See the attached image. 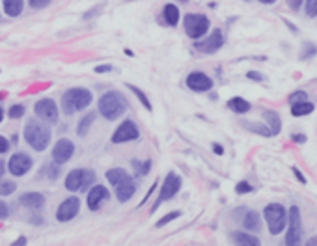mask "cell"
Masks as SVG:
<instances>
[{"label": "cell", "instance_id": "obj_1", "mask_svg": "<svg viewBox=\"0 0 317 246\" xmlns=\"http://www.w3.org/2000/svg\"><path fill=\"white\" fill-rule=\"evenodd\" d=\"M107 179H109V183L114 185L116 198L121 203L129 201L134 196V192H136V181L123 168H112V170H109L107 172Z\"/></svg>", "mask_w": 317, "mask_h": 246}, {"label": "cell", "instance_id": "obj_2", "mask_svg": "<svg viewBox=\"0 0 317 246\" xmlns=\"http://www.w3.org/2000/svg\"><path fill=\"white\" fill-rule=\"evenodd\" d=\"M90 103H92V92L86 88H71L62 95V110L67 116L88 109Z\"/></svg>", "mask_w": 317, "mask_h": 246}, {"label": "cell", "instance_id": "obj_3", "mask_svg": "<svg viewBox=\"0 0 317 246\" xmlns=\"http://www.w3.org/2000/svg\"><path fill=\"white\" fill-rule=\"evenodd\" d=\"M99 112L107 120H118L127 110V99L120 92H107L99 99Z\"/></svg>", "mask_w": 317, "mask_h": 246}, {"label": "cell", "instance_id": "obj_4", "mask_svg": "<svg viewBox=\"0 0 317 246\" xmlns=\"http://www.w3.org/2000/svg\"><path fill=\"white\" fill-rule=\"evenodd\" d=\"M24 140L36 151H43L51 142V131L38 120H30L24 127Z\"/></svg>", "mask_w": 317, "mask_h": 246}, {"label": "cell", "instance_id": "obj_5", "mask_svg": "<svg viewBox=\"0 0 317 246\" xmlns=\"http://www.w3.org/2000/svg\"><path fill=\"white\" fill-rule=\"evenodd\" d=\"M263 217H265V222L269 226L271 235L282 233L286 224H288V213H286L284 205H280V203H269L263 209Z\"/></svg>", "mask_w": 317, "mask_h": 246}, {"label": "cell", "instance_id": "obj_6", "mask_svg": "<svg viewBox=\"0 0 317 246\" xmlns=\"http://www.w3.org/2000/svg\"><path fill=\"white\" fill-rule=\"evenodd\" d=\"M95 181V173L93 170H86V168H77L71 170L65 178V189L71 192H81V190H88L90 185Z\"/></svg>", "mask_w": 317, "mask_h": 246}, {"label": "cell", "instance_id": "obj_7", "mask_svg": "<svg viewBox=\"0 0 317 246\" xmlns=\"http://www.w3.org/2000/svg\"><path fill=\"white\" fill-rule=\"evenodd\" d=\"M183 26H185V32H187V36H189L190 40H200L202 36L207 34L209 19L205 17V15L190 13V15H185Z\"/></svg>", "mask_w": 317, "mask_h": 246}, {"label": "cell", "instance_id": "obj_8", "mask_svg": "<svg viewBox=\"0 0 317 246\" xmlns=\"http://www.w3.org/2000/svg\"><path fill=\"white\" fill-rule=\"evenodd\" d=\"M288 237H286V244L293 246V244H299L300 242V237H302V220H300V211L299 207L293 205L289 209V215H288Z\"/></svg>", "mask_w": 317, "mask_h": 246}, {"label": "cell", "instance_id": "obj_9", "mask_svg": "<svg viewBox=\"0 0 317 246\" xmlns=\"http://www.w3.org/2000/svg\"><path fill=\"white\" fill-rule=\"evenodd\" d=\"M179 189H181V178H179L178 173L170 172L166 175V179H164V183H162L161 192H159V200L155 201V205L151 207V211H155V209L159 205H161L162 201L172 200L173 196H175L179 192Z\"/></svg>", "mask_w": 317, "mask_h": 246}, {"label": "cell", "instance_id": "obj_10", "mask_svg": "<svg viewBox=\"0 0 317 246\" xmlns=\"http://www.w3.org/2000/svg\"><path fill=\"white\" fill-rule=\"evenodd\" d=\"M73 153H75V144L67 140V138H60L54 144V148H52V160L56 162L58 166H62L73 157Z\"/></svg>", "mask_w": 317, "mask_h": 246}, {"label": "cell", "instance_id": "obj_11", "mask_svg": "<svg viewBox=\"0 0 317 246\" xmlns=\"http://www.w3.org/2000/svg\"><path fill=\"white\" fill-rule=\"evenodd\" d=\"M79 209H81V201L77 196H71L67 200H63L60 203V207L56 209V220L58 222H69L79 215Z\"/></svg>", "mask_w": 317, "mask_h": 246}, {"label": "cell", "instance_id": "obj_12", "mask_svg": "<svg viewBox=\"0 0 317 246\" xmlns=\"http://www.w3.org/2000/svg\"><path fill=\"white\" fill-rule=\"evenodd\" d=\"M138 136H140V131H138V127H136V123L131 120H125L114 131V134H112V142L114 144L131 142V140H136Z\"/></svg>", "mask_w": 317, "mask_h": 246}, {"label": "cell", "instance_id": "obj_13", "mask_svg": "<svg viewBox=\"0 0 317 246\" xmlns=\"http://www.w3.org/2000/svg\"><path fill=\"white\" fill-rule=\"evenodd\" d=\"M30 168H32V159H30L26 153H15V155H12V159L8 160V170H10V173L15 175V178L24 175Z\"/></svg>", "mask_w": 317, "mask_h": 246}, {"label": "cell", "instance_id": "obj_14", "mask_svg": "<svg viewBox=\"0 0 317 246\" xmlns=\"http://www.w3.org/2000/svg\"><path fill=\"white\" fill-rule=\"evenodd\" d=\"M34 110L36 116L41 118L43 121H49V123H56L58 121V107L52 99H41V101H38Z\"/></svg>", "mask_w": 317, "mask_h": 246}, {"label": "cell", "instance_id": "obj_15", "mask_svg": "<svg viewBox=\"0 0 317 246\" xmlns=\"http://www.w3.org/2000/svg\"><path fill=\"white\" fill-rule=\"evenodd\" d=\"M222 45H224V36H222L220 30H215L209 38H205V40L194 43V47H196L200 52H203V54H213V52L219 51Z\"/></svg>", "mask_w": 317, "mask_h": 246}, {"label": "cell", "instance_id": "obj_16", "mask_svg": "<svg viewBox=\"0 0 317 246\" xmlns=\"http://www.w3.org/2000/svg\"><path fill=\"white\" fill-rule=\"evenodd\" d=\"M187 86L192 92H209L213 88V80L209 79L205 73H202V71H192L187 77Z\"/></svg>", "mask_w": 317, "mask_h": 246}, {"label": "cell", "instance_id": "obj_17", "mask_svg": "<svg viewBox=\"0 0 317 246\" xmlns=\"http://www.w3.org/2000/svg\"><path fill=\"white\" fill-rule=\"evenodd\" d=\"M104 200H109V190H107V187L95 185V187L90 189V192H88V207H90V211H97Z\"/></svg>", "mask_w": 317, "mask_h": 246}, {"label": "cell", "instance_id": "obj_18", "mask_svg": "<svg viewBox=\"0 0 317 246\" xmlns=\"http://www.w3.org/2000/svg\"><path fill=\"white\" fill-rule=\"evenodd\" d=\"M21 205L26 207V209H41V207L45 205V196L41 194V192H26V194L21 196Z\"/></svg>", "mask_w": 317, "mask_h": 246}, {"label": "cell", "instance_id": "obj_19", "mask_svg": "<svg viewBox=\"0 0 317 246\" xmlns=\"http://www.w3.org/2000/svg\"><path fill=\"white\" fill-rule=\"evenodd\" d=\"M263 118L269 123V131H271V136H276L280 129H282V121H280V116L274 110H263Z\"/></svg>", "mask_w": 317, "mask_h": 246}, {"label": "cell", "instance_id": "obj_20", "mask_svg": "<svg viewBox=\"0 0 317 246\" xmlns=\"http://www.w3.org/2000/svg\"><path fill=\"white\" fill-rule=\"evenodd\" d=\"M162 17H164V21H166L168 26H178V23H179L178 6H173V4H166V6L162 8Z\"/></svg>", "mask_w": 317, "mask_h": 246}, {"label": "cell", "instance_id": "obj_21", "mask_svg": "<svg viewBox=\"0 0 317 246\" xmlns=\"http://www.w3.org/2000/svg\"><path fill=\"white\" fill-rule=\"evenodd\" d=\"M228 109L233 110L235 114H246L248 110L252 109V104L248 103L246 99H242V97H233L228 101Z\"/></svg>", "mask_w": 317, "mask_h": 246}, {"label": "cell", "instance_id": "obj_22", "mask_svg": "<svg viewBox=\"0 0 317 246\" xmlns=\"http://www.w3.org/2000/svg\"><path fill=\"white\" fill-rule=\"evenodd\" d=\"M242 226L248 229V231H260L261 224H260V215L256 211H248L242 218Z\"/></svg>", "mask_w": 317, "mask_h": 246}, {"label": "cell", "instance_id": "obj_23", "mask_svg": "<svg viewBox=\"0 0 317 246\" xmlns=\"http://www.w3.org/2000/svg\"><path fill=\"white\" fill-rule=\"evenodd\" d=\"M313 109H315L313 103H311L310 99H306V101H299V103L291 104V114L293 116H306V114H311Z\"/></svg>", "mask_w": 317, "mask_h": 246}, {"label": "cell", "instance_id": "obj_24", "mask_svg": "<svg viewBox=\"0 0 317 246\" xmlns=\"http://www.w3.org/2000/svg\"><path fill=\"white\" fill-rule=\"evenodd\" d=\"M231 240L237 242V244H244V246H258L260 244V239H256V237H252V235H248V233H241V231L231 233Z\"/></svg>", "mask_w": 317, "mask_h": 246}, {"label": "cell", "instance_id": "obj_25", "mask_svg": "<svg viewBox=\"0 0 317 246\" xmlns=\"http://www.w3.org/2000/svg\"><path fill=\"white\" fill-rule=\"evenodd\" d=\"M4 13L10 17H17L23 13V0H4Z\"/></svg>", "mask_w": 317, "mask_h": 246}, {"label": "cell", "instance_id": "obj_26", "mask_svg": "<svg viewBox=\"0 0 317 246\" xmlns=\"http://www.w3.org/2000/svg\"><path fill=\"white\" fill-rule=\"evenodd\" d=\"M93 120H95V114L92 112V114H86L81 121H79V125H77V132H79V136H86V132H88V129L92 127Z\"/></svg>", "mask_w": 317, "mask_h": 246}, {"label": "cell", "instance_id": "obj_27", "mask_svg": "<svg viewBox=\"0 0 317 246\" xmlns=\"http://www.w3.org/2000/svg\"><path fill=\"white\" fill-rule=\"evenodd\" d=\"M127 88H129V90H131V92L134 93V95H136V97L140 99V103L144 104L146 109L148 110H151V103H150V99L146 97V93L142 92V90H140V88H136V86H133V84H127Z\"/></svg>", "mask_w": 317, "mask_h": 246}, {"label": "cell", "instance_id": "obj_28", "mask_svg": "<svg viewBox=\"0 0 317 246\" xmlns=\"http://www.w3.org/2000/svg\"><path fill=\"white\" fill-rule=\"evenodd\" d=\"M133 168L138 172V175H146L151 168V160H144V162H140V160H133Z\"/></svg>", "mask_w": 317, "mask_h": 246}, {"label": "cell", "instance_id": "obj_29", "mask_svg": "<svg viewBox=\"0 0 317 246\" xmlns=\"http://www.w3.org/2000/svg\"><path fill=\"white\" fill-rule=\"evenodd\" d=\"M242 125L250 129V131L258 132V134H263V136H271V131H269V127H263L260 123H242Z\"/></svg>", "mask_w": 317, "mask_h": 246}, {"label": "cell", "instance_id": "obj_30", "mask_svg": "<svg viewBox=\"0 0 317 246\" xmlns=\"http://www.w3.org/2000/svg\"><path fill=\"white\" fill-rule=\"evenodd\" d=\"M15 189H17V185L13 183V181H2L0 183V196H10L15 192Z\"/></svg>", "mask_w": 317, "mask_h": 246}, {"label": "cell", "instance_id": "obj_31", "mask_svg": "<svg viewBox=\"0 0 317 246\" xmlns=\"http://www.w3.org/2000/svg\"><path fill=\"white\" fill-rule=\"evenodd\" d=\"M23 114H24V107H23V104H13L12 109H10V112H8V116H10L12 120L23 118Z\"/></svg>", "mask_w": 317, "mask_h": 246}, {"label": "cell", "instance_id": "obj_32", "mask_svg": "<svg viewBox=\"0 0 317 246\" xmlns=\"http://www.w3.org/2000/svg\"><path fill=\"white\" fill-rule=\"evenodd\" d=\"M306 15L308 17H317V0H306Z\"/></svg>", "mask_w": 317, "mask_h": 246}, {"label": "cell", "instance_id": "obj_33", "mask_svg": "<svg viewBox=\"0 0 317 246\" xmlns=\"http://www.w3.org/2000/svg\"><path fill=\"white\" fill-rule=\"evenodd\" d=\"M181 213L179 211H173V213H170V215H166V217H162L159 222H157V228H162V226H166L168 222H172V220H175V218L179 217Z\"/></svg>", "mask_w": 317, "mask_h": 246}, {"label": "cell", "instance_id": "obj_34", "mask_svg": "<svg viewBox=\"0 0 317 246\" xmlns=\"http://www.w3.org/2000/svg\"><path fill=\"white\" fill-rule=\"evenodd\" d=\"M315 52H317V49H315V47L311 45V43H308V45L304 47V51L300 52V60H308V58H310V56H313Z\"/></svg>", "mask_w": 317, "mask_h": 246}, {"label": "cell", "instance_id": "obj_35", "mask_svg": "<svg viewBox=\"0 0 317 246\" xmlns=\"http://www.w3.org/2000/svg\"><path fill=\"white\" fill-rule=\"evenodd\" d=\"M235 192L237 194H248V192H252V185H248L246 181H241V183H237Z\"/></svg>", "mask_w": 317, "mask_h": 246}, {"label": "cell", "instance_id": "obj_36", "mask_svg": "<svg viewBox=\"0 0 317 246\" xmlns=\"http://www.w3.org/2000/svg\"><path fill=\"white\" fill-rule=\"evenodd\" d=\"M43 173L51 175V179H56L58 178V164L54 162V164H49V166H45V168H43Z\"/></svg>", "mask_w": 317, "mask_h": 246}, {"label": "cell", "instance_id": "obj_37", "mask_svg": "<svg viewBox=\"0 0 317 246\" xmlns=\"http://www.w3.org/2000/svg\"><path fill=\"white\" fill-rule=\"evenodd\" d=\"M306 99H308V95H306L302 90H299V92H295L293 95L289 97V103L293 104V103H299V101H306Z\"/></svg>", "mask_w": 317, "mask_h": 246}, {"label": "cell", "instance_id": "obj_38", "mask_svg": "<svg viewBox=\"0 0 317 246\" xmlns=\"http://www.w3.org/2000/svg\"><path fill=\"white\" fill-rule=\"evenodd\" d=\"M51 4V0H30V6L36 8V10H41V8H47Z\"/></svg>", "mask_w": 317, "mask_h": 246}, {"label": "cell", "instance_id": "obj_39", "mask_svg": "<svg viewBox=\"0 0 317 246\" xmlns=\"http://www.w3.org/2000/svg\"><path fill=\"white\" fill-rule=\"evenodd\" d=\"M8 217H10V209L4 201H0V220H6Z\"/></svg>", "mask_w": 317, "mask_h": 246}, {"label": "cell", "instance_id": "obj_40", "mask_svg": "<svg viewBox=\"0 0 317 246\" xmlns=\"http://www.w3.org/2000/svg\"><path fill=\"white\" fill-rule=\"evenodd\" d=\"M112 65H110V63H103V65H97V67H95V73H110V71H112Z\"/></svg>", "mask_w": 317, "mask_h": 246}, {"label": "cell", "instance_id": "obj_41", "mask_svg": "<svg viewBox=\"0 0 317 246\" xmlns=\"http://www.w3.org/2000/svg\"><path fill=\"white\" fill-rule=\"evenodd\" d=\"M8 149H10V142H8V140L4 136H0V155L6 153Z\"/></svg>", "mask_w": 317, "mask_h": 246}, {"label": "cell", "instance_id": "obj_42", "mask_svg": "<svg viewBox=\"0 0 317 246\" xmlns=\"http://www.w3.org/2000/svg\"><path fill=\"white\" fill-rule=\"evenodd\" d=\"M300 4H302V0H288V6L293 10V12H299L300 10Z\"/></svg>", "mask_w": 317, "mask_h": 246}, {"label": "cell", "instance_id": "obj_43", "mask_svg": "<svg viewBox=\"0 0 317 246\" xmlns=\"http://www.w3.org/2000/svg\"><path fill=\"white\" fill-rule=\"evenodd\" d=\"M291 140H293V142H297V144H304L306 142V136H304V134H293V136H291Z\"/></svg>", "mask_w": 317, "mask_h": 246}, {"label": "cell", "instance_id": "obj_44", "mask_svg": "<svg viewBox=\"0 0 317 246\" xmlns=\"http://www.w3.org/2000/svg\"><path fill=\"white\" fill-rule=\"evenodd\" d=\"M293 173H295V175H297V179H299L300 183H306V178H304V175H302V172H300L299 168H293Z\"/></svg>", "mask_w": 317, "mask_h": 246}, {"label": "cell", "instance_id": "obj_45", "mask_svg": "<svg viewBox=\"0 0 317 246\" xmlns=\"http://www.w3.org/2000/svg\"><path fill=\"white\" fill-rule=\"evenodd\" d=\"M248 79H254V80H263V77H261V75H258V73H256V71H250V73H248Z\"/></svg>", "mask_w": 317, "mask_h": 246}, {"label": "cell", "instance_id": "obj_46", "mask_svg": "<svg viewBox=\"0 0 317 246\" xmlns=\"http://www.w3.org/2000/svg\"><path fill=\"white\" fill-rule=\"evenodd\" d=\"M213 151L217 155H222V153H224V149H222V146H220V144H213Z\"/></svg>", "mask_w": 317, "mask_h": 246}, {"label": "cell", "instance_id": "obj_47", "mask_svg": "<svg viewBox=\"0 0 317 246\" xmlns=\"http://www.w3.org/2000/svg\"><path fill=\"white\" fill-rule=\"evenodd\" d=\"M13 244H15V246H17V244H26V239H24V237H21V239H19V240H15Z\"/></svg>", "mask_w": 317, "mask_h": 246}, {"label": "cell", "instance_id": "obj_48", "mask_svg": "<svg viewBox=\"0 0 317 246\" xmlns=\"http://www.w3.org/2000/svg\"><path fill=\"white\" fill-rule=\"evenodd\" d=\"M4 170H6V166H4V162H0V178L4 175Z\"/></svg>", "mask_w": 317, "mask_h": 246}, {"label": "cell", "instance_id": "obj_49", "mask_svg": "<svg viewBox=\"0 0 317 246\" xmlns=\"http://www.w3.org/2000/svg\"><path fill=\"white\" fill-rule=\"evenodd\" d=\"M261 4H274V2H276V0H260Z\"/></svg>", "mask_w": 317, "mask_h": 246}, {"label": "cell", "instance_id": "obj_50", "mask_svg": "<svg viewBox=\"0 0 317 246\" xmlns=\"http://www.w3.org/2000/svg\"><path fill=\"white\" fill-rule=\"evenodd\" d=\"M2 118H4V110L0 109V121H2Z\"/></svg>", "mask_w": 317, "mask_h": 246}, {"label": "cell", "instance_id": "obj_51", "mask_svg": "<svg viewBox=\"0 0 317 246\" xmlns=\"http://www.w3.org/2000/svg\"><path fill=\"white\" fill-rule=\"evenodd\" d=\"M2 99H4V93H0V101H2Z\"/></svg>", "mask_w": 317, "mask_h": 246}]
</instances>
